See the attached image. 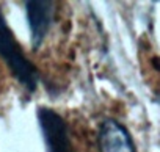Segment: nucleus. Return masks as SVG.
Returning <instances> with one entry per match:
<instances>
[{"mask_svg": "<svg viewBox=\"0 0 160 152\" xmlns=\"http://www.w3.org/2000/svg\"><path fill=\"white\" fill-rule=\"evenodd\" d=\"M0 56L10 66L18 82L28 91H36L39 82V72L36 66L24 55L13 32L7 25L5 17L0 13Z\"/></svg>", "mask_w": 160, "mask_h": 152, "instance_id": "obj_1", "label": "nucleus"}, {"mask_svg": "<svg viewBox=\"0 0 160 152\" xmlns=\"http://www.w3.org/2000/svg\"><path fill=\"white\" fill-rule=\"evenodd\" d=\"M38 121L47 152H72L69 129L60 113L52 108L41 107L38 110Z\"/></svg>", "mask_w": 160, "mask_h": 152, "instance_id": "obj_2", "label": "nucleus"}, {"mask_svg": "<svg viewBox=\"0 0 160 152\" xmlns=\"http://www.w3.org/2000/svg\"><path fill=\"white\" fill-rule=\"evenodd\" d=\"M98 144L101 152H137L129 130L115 119H104L99 125Z\"/></svg>", "mask_w": 160, "mask_h": 152, "instance_id": "obj_3", "label": "nucleus"}, {"mask_svg": "<svg viewBox=\"0 0 160 152\" xmlns=\"http://www.w3.org/2000/svg\"><path fill=\"white\" fill-rule=\"evenodd\" d=\"M53 10L55 8L52 2H25V13L30 25L33 49H38L47 36L53 19Z\"/></svg>", "mask_w": 160, "mask_h": 152, "instance_id": "obj_4", "label": "nucleus"}]
</instances>
